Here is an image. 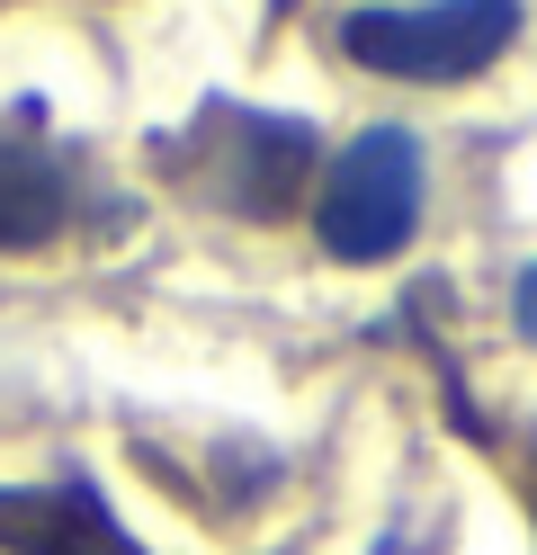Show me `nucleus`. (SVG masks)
<instances>
[{"label":"nucleus","instance_id":"423d86ee","mask_svg":"<svg viewBox=\"0 0 537 555\" xmlns=\"http://www.w3.org/2000/svg\"><path fill=\"white\" fill-rule=\"evenodd\" d=\"M511 323H520V340H537V269H520V296H511Z\"/></svg>","mask_w":537,"mask_h":555},{"label":"nucleus","instance_id":"f257e3e1","mask_svg":"<svg viewBox=\"0 0 537 555\" xmlns=\"http://www.w3.org/2000/svg\"><path fill=\"white\" fill-rule=\"evenodd\" d=\"M314 233H322L332 260H358V269L394 260L421 233V144L404 126H368L332 170H322Z\"/></svg>","mask_w":537,"mask_h":555},{"label":"nucleus","instance_id":"7ed1b4c3","mask_svg":"<svg viewBox=\"0 0 537 555\" xmlns=\"http://www.w3.org/2000/svg\"><path fill=\"white\" fill-rule=\"evenodd\" d=\"M305 170H314V126L233 108V126H225V197L242 216H260V224L286 216L296 189H305Z\"/></svg>","mask_w":537,"mask_h":555},{"label":"nucleus","instance_id":"f03ea898","mask_svg":"<svg viewBox=\"0 0 537 555\" xmlns=\"http://www.w3.org/2000/svg\"><path fill=\"white\" fill-rule=\"evenodd\" d=\"M520 37V0H421V10H358L341 27L349 63L385 81H465Z\"/></svg>","mask_w":537,"mask_h":555},{"label":"nucleus","instance_id":"39448f33","mask_svg":"<svg viewBox=\"0 0 537 555\" xmlns=\"http://www.w3.org/2000/svg\"><path fill=\"white\" fill-rule=\"evenodd\" d=\"M72 216V180L36 134H0V251H46Z\"/></svg>","mask_w":537,"mask_h":555},{"label":"nucleus","instance_id":"20e7f679","mask_svg":"<svg viewBox=\"0 0 537 555\" xmlns=\"http://www.w3.org/2000/svg\"><path fill=\"white\" fill-rule=\"evenodd\" d=\"M0 555H143L99 493L54 483V493H0Z\"/></svg>","mask_w":537,"mask_h":555}]
</instances>
